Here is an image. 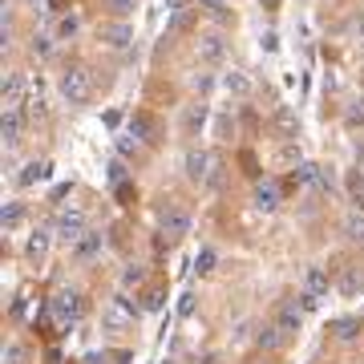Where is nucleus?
<instances>
[{
  "label": "nucleus",
  "mask_w": 364,
  "mask_h": 364,
  "mask_svg": "<svg viewBox=\"0 0 364 364\" xmlns=\"http://www.w3.org/2000/svg\"><path fill=\"white\" fill-rule=\"evenodd\" d=\"M284 332H279V328H275V324H267V328H259V348H271V352H275V348H284Z\"/></svg>",
  "instance_id": "nucleus-23"
},
{
  "label": "nucleus",
  "mask_w": 364,
  "mask_h": 364,
  "mask_svg": "<svg viewBox=\"0 0 364 364\" xmlns=\"http://www.w3.org/2000/svg\"><path fill=\"white\" fill-rule=\"evenodd\" d=\"M146 308L158 312V308H162V291H150V295H146Z\"/></svg>",
  "instance_id": "nucleus-39"
},
{
  "label": "nucleus",
  "mask_w": 364,
  "mask_h": 364,
  "mask_svg": "<svg viewBox=\"0 0 364 364\" xmlns=\"http://www.w3.org/2000/svg\"><path fill=\"white\" fill-rule=\"evenodd\" d=\"M348 125H364V101H356V105L348 110Z\"/></svg>",
  "instance_id": "nucleus-35"
},
{
  "label": "nucleus",
  "mask_w": 364,
  "mask_h": 364,
  "mask_svg": "<svg viewBox=\"0 0 364 364\" xmlns=\"http://www.w3.org/2000/svg\"><path fill=\"white\" fill-rule=\"evenodd\" d=\"M223 4L227 0H198V8H207V12H223Z\"/></svg>",
  "instance_id": "nucleus-40"
},
{
  "label": "nucleus",
  "mask_w": 364,
  "mask_h": 364,
  "mask_svg": "<svg viewBox=\"0 0 364 364\" xmlns=\"http://www.w3.org/2000/svg\"><path fill=\"white\" fill-rule=\"evenodd\" d=\"M57 89H61V97H65L69 105H85V101L94 97V77H89V69L73 65V69H65V73H61Z\"/></svg>",
  "instance_id": "nucleus-1"
},
{
  "label": "nucleus",
  "mask_w": 364,
  "mask_h": 364,
  "mask_svg": "<svg viewBox=\"0 0 364 364\" xmlns=\"http://www.w3.org/2000/svg\"><path fill=\"white\" fill-rule=\"evenodd\" d=\"M340 295H356V291L364 288V271L361 267H348V271H344V275H340Z\"/></svg>",
  "instance_id": "nucleus-20"
},
{
  "label": "nucleus",
  "mask_w": 364,
  "mask_h": 364,
  "mask_svg": "<svg viewBox=\"0 0 364 364\" xmlns=\"http://www.w3.org/2000/svg\"><path fill=\"white\" fill-rule=\"evenodd\" d=\"M138 304L130 300V295H114L110 304H105V312H101V328L105 332H121V328H130L134 320H138Z\"/></svg>",
  "instance_id": "nucleus-2"
},
{
  "label": "nucleus",
  "mask_w": 364,
  "mask_h": 364,
  "mask_svg": "<svg viewBox=\"0 0 364 364\" xmlns=\"http://www.w3.org/2000/svg\"><path fill=\"white\" fill-rule=\"evenodd\" d=\"M191 89H194V94H211V89H215V77H211V73H194Z\"/></svg>",
  "instance_id": "nucleus-26"
},
{
  "label": "nucleus",
  "mask_w": 364,
  "mask_h": 364,
  "mask_svg": "<svg viewBox=\"0 0 364 364\" xmlns=\"http://www.w3.org/2000/svg\"><path fill=\"white\" fill-rule=\"evenodd\" d=\"M101 41H105L110 49H125V45H134V28H130L125 21H114V24L101 28Z\"/></svg>",
  "instance_id": "nucleus-10"
},
{
  "label": "nucleus",
  "mask_w": 364,
  "mask_h": 364,
  "mask_svg": "<svg viewBox=\"0 0 364 364\" xmlns=\"http://www.w3.org/2000/svg\"><path fill=\"white\" fill-rule=\"evenodd\" d=\"M121 178H125V166H121V158H114L110 162V182H121Z\"/></svg>",
  "instance_id": "nucleus-36"
},
{
  "label": "nucleus",
  "mask_w": 364,
  "mask_h": 364,
  "mask_svg": "<svg viewBox=\"0 0 364 364\" xmlns=\"http://www.w3.org/2000/svg\"><path fill=\"white\" fill-rule=\"evenodd\" d=\"M33 53H37V57H49V53H53V41H49V37H33Z\"/></svg>",
  "instance_id": "nucleus-33"
},
{
  "label": "nucleus",
  "mask_w": 364,
  "mask_h": 364,
  "mask_svg": "<svg viewBox=\"0 0 364 364\" xmlns=\"http://www.w3.org/2000/svg\"><path fill=\"white\" fill-rule=\"evenodd\" d=\"M231 130H235V121H231V118H218L215 121V134H218V138H227Z\"/></svg>",
  "instance_id": "nucleus-37"
},
{
  "label": "nucleus",
  "mask_w": 364,
  "mask_h": 364,
  "mask_svg": "<svg viewBox=\"0 0 364 364\" xmlns=\"http://www.w3.org/2000/svg\"><path fill=\"white\" fill-rule=\"evenodd\" d=\"M134 4H138V0H110V8H114L118 17H130V12H134Z\"/></svg>",
  "instance_id": "nucleus-34"
},
{
  "label": "nucleus",
  "mask_w": 364,
  "mask_h": 364,
  "mask_svg": "<svg viewBox=\"0 0 364 364\" xmlns=\"http://www.w3.org/2000/svg\"><path fill=\"white\" fill-rule=\"evenodd\" d=\"M194 263H198V275H211V271H215V263H218L215 247H202V251H198V259H194Z\"/></svg>",
  "instance_id": "nucleus-24"
},
{
  "label": "nucleus",
  "mask_w": 364,
  "mask_h": 364,
  "mask_svg": "<svg viewBox=\"0 0 364 364\" xmlns=\"http://www.w3.org/2000/svg\"><path fill=\"white\" fill-rule=\"evenodd\" d=\"M218 85H223L227 94H235V97H247V94H251V77H247L243 69L223 73V81H218Z\"/></svg>",
  "instance_id": "nucleus-15"
},
{
  "label": "nucleus",
  "mask_w": 364,
  "mask_h": 364,
  "mask_svg": "<svg viewBox=\"0 0 364 364\" xmlns=\"http://www.w3.org/2000/svg\"><path fill=\"white\" fill-rule=\"evenodd\" d=\"M4 364H24V348L21 344H4Z\"/></svg>",
  "instance_id": "nucleus-32"
},
{
  "label": "nucleus",
  "mask_w": 364,
  "mask_h": 364,
  "mask_svg": "<svg viewBox=\"0 0 364 364\" xmlns=\"http://www.w3.org/2000/svg\"><path fill=\"white\" fill-rule=\"evenodd\" d=\"M344 239L348 243H364V215L361 211H352V215L344 218Z\"/></svg>",
  "instance_id": "nucleus-22"
},
{
  "label": "nucleus",
  "mask_w": 364,
  "mask_h": 364,
  "mask_svg": "<svg viewBox=\"0 0 364 364\" xmlns=\"http://www.w3.org/2000/svg\"><path fill=\"white\" fill-rule=\"evenodd\" d=\"M275 328H279V332H284V336H288V340L295 336L300 328H304V312H300V304H295V300L279 308V315H275Z\"/></svg>",
  "instance_id": "nucleus-9"
},
{
  "label": "nucleus",
  "mask_w": 364,
  "mask_h": 364,
  "mask_svg": "<svg viewBox=\"0 0 364 364\" xmlns=\"http://www.w3.org/2000/svg\"><path fill=\"white\" fill-rule=\"evenodd\" d=\"M57 33H61V37H73V33H77V17H65V21H61V28H57Z\"/></svg>",
  "instance_id": "nucleus-38"
},
{
  "label": "nucleus",
  "mask_w": 364,
  "mask_h": 364,
  "mask_svg": "<svg viewBox=\"0 0 364 364\" xmlns=\"http://www.w3.org/2000/svg\"><path fill=\"white\" fill-rule=\"evenodd\" d=\"M142 279H146V267L142 263H130L125 271H121V288H138Z\"/></svg>",
  "instance_id": "nucleus-25"
},
{
  "label": "nucleus",
  "mask_w": 364,
  "mask_h": 364,
  "mask_svg": "<svg viewBox=\"0 0 364 364\" xmlns=\"http://www.w3.org/2000/svg\"><path fill=\"white\" fill-rule=\"evenodd\" d=\"M162 235H166V239H182V235H191V215H187L178 202H170L166 211H162Z\"/></svg>",
  "instance_id": "nucleus-6"
},
{
  "label": "nucleus",
  "mask_w": 364,
  "mask_h": 364,
  "mask_svg": "<svg viewBox=\"0 0 364 364\" xmlns=\"http://www.w3.org/2000/svg\"><path fill=\"white\" fill-rule=\"evenodd\" d=\"M170 28H174V33L191 28V8H174V17H170Z\"/></svg>",
  "instance_id": "nucleus-27"
},
{
  "label": "nucleus",
  "mask_w": 364,
  "mask_h": 364,
  "mask_svg": "<svg viewBox=\"0 0 364 364\" xmlns=\"http://www.w3.org/2000/svg\"><path fill=\"white\" fill-rule=\"evenodd\" d=\"M356 37H361V45H364V17H361V24H356Z\"/></svg>",
  "instance_id": "nucleus-42"
},
{
  "label": "nucleus",
  "mask_w": 364,
  "mask_h": 364,
  "mask_svg": "<svg viewBox=\"0 0 364 364\" xmlns=\"http://www.w3.org/2000/svg\"><path fill=\"white\" fill-rule=\"evenodd\" d=\"M304 291H312V295H328V271H324L320 263L304 267Z\"/></svg>",
  "instance_id": "nucleus-13"
},
{
  "label": "nucleus",
  "mask_w": 364,
  "mask_h": 364,
  "mask_svg": "<svg viewBox=\"0 0 364 364\" xmlns=\"http://www.w3.org/2000/svg\"><path fill=\"white\" fill-rule=\"evenodd\" d=\"M336 187V174H332V166H320V178H315V191H332Z\"/></svg>",
  "instance_id": "nucleus-29"
},
{
  "label": "nucleus",
  "mask_w": 364,
  "mask_h": 364,
  "mask_svg": "<svg viewBox=\"0 0 364 364\" xmlns=\"http://www.w3.org/2000/svg\"><path fill=\"white\" fill-rule=\"evenodd\" d=\"M21 94H24L21 73H8L4 77V110H21Z\"/></svg>",
  "instance_id": "nucleus-16"
},
{
  "label": "nucleus",
  "mask_w": 364,
  "mask_h": 364,
  "mask_svg": "<svg viewBox=\"0 0 364 364\" xmlns=\"http://www.w3.org/2000/svg\"><path fill=\"white\" fill-rule=\"evenodd\" d=\"M295 304H300V312H315V308H320V295H312V291H300V295H295Z\"/></svg>",
  "instance_id": "nucleus-30"
},
{
  "label": "nucleus",
  "mask_w": 364,
  "mask_h": 364,
  "mask_svg": "<svg viewBox=\"0 0 364 364\" xmlns=\"http://www.w3.org/2000/svg\"><path fill=\"white\" fill-rule=\"evenodd\" d=\"M198 61H207V65H218V61H227V41H223L218 33H207V37H198Z\"/></svg>",
  "instance_id": "nucleus-8"
},
{
  "label": "nucleus",
  "mask_w": 364,
  "mask_h": 364,
  "mask_svg": "<svg viewBox=\"0 0 364 364\" xmlns=\"http://www.w3.org/2000/svg\"><path fill=\"white\" fill-rule=\"evenodd\" d=\"M263 4H267V8H275V4H279V0H263Z\"/></svg>",
  "instance_id": "nucleus-43"
},
{
  "label": "nucleus",
  "mask_w": 364,
  "mask_h": 364,
  "mask_svg": "<svg viewBox=\"0 0 364 364\" xmlns=\"http://www.w3.org/2000/svg\"><path fill=\"white\" fill-rule=\"evenodd\" d=\"M21 130H24L21 110H4V146H8V150L21 142Z\"/></svg>",
  "instance_id": "nucleus-17"
},
{
  "label": "nucleus",
  "mask_w": 364,
  "mask_h": 364,
  "mask_svg": "<svg viewBox=\"0 0 364 364\" xmlns=\"http://www.w3.org/2000/svg\"><path fill=\"white\" fill-rule=\"evenodd\" d=\"M49 308H53V315H57L61 324H73V320L81 315V295H77L73 288H61L57 295H53V304H49Z\"/></svg>",
  "instance_id": "nucleus-4"
},
{
  "label": "nucleus",
  "mask_w": 364,
  "mask_h": 364,
  "mask_svg": "<svg viewBox=\"0 0 364 364\" xmlns=\"http://www.w3.org/2000/svg\"><path fill=\"white\" fill-rule=\"evenodd\" d=\"M332 328H336L340 340H352V336H356V320H336Z\"/></svg>",
  "instance_id": "nucleus-31"
},
{
  "label": "nucleus",
  "mask_w": 364,
  "mask_h": 364,
  "mask_svg": "<svg viewBox=\"0 0 364 364\" xmlns=\"http://www.w3.org/2000/svg\"><path fill=\"white\" fill-rule=\"evenodd\" d=\"M356 202H364V174L356 178Z\"/></svg>",
  "instance_id": "nucleus-41"
},
{
  "label": "nucleus",
  "mask_w": 364,
  "mask_h": 364,
  "mask_svg": "<svg viewBox=\"0 0 364 364\" xmlns=\"http://www.w3.org/2000/svg\"><path fill=\"white\" fill-rule=\"evenodd\" d=\"M49 243H53V231H45V227H37V231L28 235V243H24V255L41 263V259L49 255Z\"/></svg>",
  "instance_id": "nucleus-12"
},
{
  "label": "nucleus",
  "mask_w": 364,
  "mask_h": 364,
  "mask_svg": "<svg viewBox=\"0 0 364 364\" xmlns=\"http://www.w3.org/2000/svg\"><path fill=\"white\" fill-rule=\"evenodd\" d=\"M49 178V162L41 158V162H24V170L17 174V182L21 187H33V182H45Z\"/></svg>",
  "instance_id": "nucleus-18"
},
{
  "label": "nucleus",
  "mask_w": 364,
  "mask_h": 364,
  "mask_svg": "<svg viewBox=\"0 0 364 364\" xmlns=\"http://www.w3.org/2000/svg\"><path fill=\"white\" fill-rule=\"evenodd\" d=\"M85 231H89V215H85L81 207H69V211L57 215V235H61L65 243H77Z\"/></svg>",
  "instance_id": "nucleus-3"
},
{
  "label": "nucleus",
  "mask_w": 364,
  "mask_h": 364,
  "mask_svg": "<svg viewBox=\"0 0 364 364\" xmlns=\"http://www.w3.org/2000/svg\"><path fill=\"white\" fill-rule=\"evenodd\" d=\"M279 198H284L279 187H275L271 178H263V182L255 187V194H251V207H255L259 215H271V211H279Z\"/></svg>",
  "instance_id": "nucleus-7"
},
{
  "label": "nucleus",
  "mask_w": 364,
  "mask_h": 364,
  "mask_svg": "<svg viewBox=\"0 0 364 364\" xmlns=\"http://www.w3.org/2000/svg\"><path fill=\"white\" fill-rule=\"evenodd\" d=\"M130 134L142 138V142H158V121L150 118V114H134L130 118Z\"/></svg>",
  "instance_id": "nucleus-14"
},
{
  "label": "nucleus",
  "mask_w": 364,
  "mask_h": 364,
  "mask_svg": "<svg viewBox=\"0 0 364 364\" xmlns=\"http://www.w3.org/2000/svg\"><path fill=\"white\" fill-rule=\"evenodd\" d=\"M24 4H41V0H24Z\"/></svg>",
  "instance_id": "nucleus-44"
},
{
  "label": "nucleus",
  "mask_w": 364,
  "mask_h": 364,
  "mask_svg": "<svg viewBox=\"0 0 364 364\" xmlns=\"http://www.w3.org/2000/svg\"><path fill=\"white\" fill-rule=\"evenodd\" d=\"M202 125H207V105H202V101H198V105H187V114H182V130H187V134H198Z\"/></svg>",
  "instance_id": "nucleus-19"
},
{
  "label": "nucleus",
  "mask_w": 364,
  "mask_h": 364,
  "mask_svg": "<svg viewBox=\"0 0 364 364\" xmlns=\"http://www.w3.org/2000/svg\"><path fill=\"white\" fill-rule=\"evenodd\" d=\"M211 166H215V158H211L207 150H187V158H182V174H187L191 182H207V178H211Z\"/></svg>",
  "instance_id": "nucleus-5"
},
{
  "label": "nucleus",
  "mask_w": 364,
  "mask_h": 364,
  "mask_svg": "<svg viewBox=\"0 0 364 364\" xmlns=\"http://www.w3.org/2000/svg\"><path fill=\"white\" fill-rule=\"evenodd\" d=\"M118 154H121V158L138 154V138H134V134H121V138H118Z\"/></svg>",
  "instance_id": "nucleus-28"
},
{
  "label": "nucleus",
  "mask_w": 364,
  "mask_h": 364,
  "mask_svg": "<svg viewBox=\"0 0 364 364\" xmlns=\"http://www.w3.org/2000/svg\"><path fill=\"white\" fill-rule=\"evenodd\" d=\"M101 247H105L101 231H85L81 239L73 243V255H77V259H97V255H101Z\"/></svg>",
  "instance_id": "nucleus-11"
},
{
  "label": "nucleus",
  "mask_w": 364,
  "mask_h": 364,
  "mask_svg": "<svg viewBox=\"0 0 364 364\" xmlns=\"http://www.w3.org/2000/svg\"><path fill=\"white\" fill-rule=\"evenodd\" d=\"M0 223H4V231H17V227L24 223V202H4Z\"/></svg>",
  "instance_id": "nucleus-21"
}]
</instances>
